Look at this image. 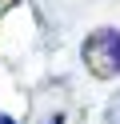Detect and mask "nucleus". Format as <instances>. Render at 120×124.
Instances as JSON below:
<instances>
[{
  "label": "nucleus",
  "instance_id": "nucleus-4",
  "mask_svg": "<svg viewBox=\"0 0 120 124\" xmlns=\"http://www.w3.org/2000/svg\"><path fill=\"white\" fill-rule=\"evenodd\" d=\"M0 124H16V120H12V116H4V112H0Z\"/></svg>",
  "mask_w": 120,
  "mask_h": 124
},
{
  "label": "nucleus",
  "instance_id": "nucleus-3",
  "mask_svg": "<svg viewBox=\"0 0 120 124\" xmlns=\"http://www.w3.org/2000/svg\"><path fill=\"white\" fill-rule=\"evenodd\" d=\"M60 120H64V116H48V120H44V124H60Z\"/></svg>",
  "mask_w": 120,
  "mask_h": 124
},
{
  "label": "nucleus",
  "instance_id": "nucleus-2",
  "mask_svg": "<svg viewBox=\"0 0 120 124\" xmlns=\"http://www.w3.org/2000/svg\"><path fill=\"white\" fill-rule=\"evenodd\" d=\"M104 124H120V92L108 100V108H104Z\"/></svg>",
  "mask_w": 120,
  "mask_h": 124
},
{
  "label": "nucleus",
  "instance_id": "nucleus-1",
  "mask_svg": "<svg viewBox=\"0 0 120 124\" xmlns=\"http://www.w3.org/2000/svg\"><path fill=\"white\" fill-rule=\"evenodd\" d=\"M84 68L100 80H112L120 72V32L116 28H96L84 40Z\"/></svg>",
  "mask_w": 120,
  "mask_h": 124
}]
</instances>
